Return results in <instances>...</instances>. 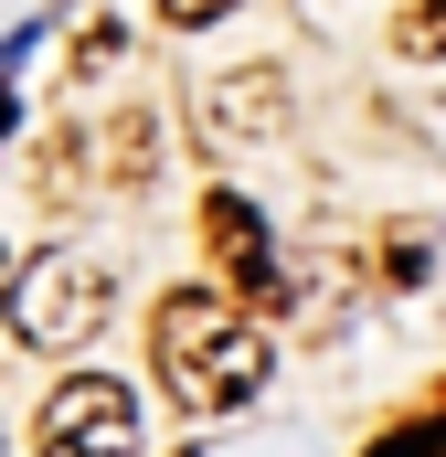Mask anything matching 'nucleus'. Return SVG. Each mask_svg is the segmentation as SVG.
I'll return each instance as SVG.
<instances>
[{"label":"nucleus","instance_id":"nucleus-8","mask_svg":"<svg viewBox=\"0 0 446 457\" xmlns=\"http://www.w3.org/2000/svg\"><path fill=\"white\" fill-rule=\"evenodd\" d=\"M383 277L415 287V277H425V234H393V245H383Z\"/></svg>","mask_w":446,"mask_h":457},{"label":"nucleus","instance_id":"nucleus-5","mask_svg":"<svg viewBox=\"0 0 446 457\" xmlns=\"http://www.w3.org/2000/svg\"><path fill=\"white\" fill-rule=\"evenodd\" d=\"M277 128H287V75L277 64H244V75L202 86V138L213 149H266Z\"/></svg>","mask_w":446,"mask_h":457},{"label":"nucleus","instance_id":"nucleus-2","mask_svg":"<svg viewBox=\"0 0 446 457\" xmlns=\"http://www.w3.org/2000/svg\"><path fill=\"white\" fill-rule=\"evenodd\" d=\"M107 309H117V287H107V266L96 255H32L21 277H11V341L21 351H43V361H64V351H86L96 330H107Z\"/></svg>","mask_w":446,"mask_h":457},{"label":"nucleus","instance_id":"nucleus-9","mask_svg":"<svg viewBox=\"0 0 446 457\" xmlns=\"http://www.w3.org/2000/svg\"><path fill=\"white\" fill-rule=\"evenodd\" d=\"M117 43H128V32H117V21H96V32L75 43V75H107V64H117Z\"/></svg>","mask_w":446,"mask_h":457},{"label":"nucleus","instance_id":"nucleus-11","mask_svg":"<svg viewBox=\"0 0 446 457\" xmlns=\"http://www.w3.org/2000/svg\"><path fill=\"white\" fill-rule=\"evenodd\" d=\"M0 309H11V277H0Z\"/></svg>","mask_w":446,"mask_h":457},{"label":"nucleus","instance_id":"nucleus-10","mask_svg":"<svg viewBox=\"0 0 446 457\" xmlns=\"http://www.w3.org/2000/svg\"><path fill=\"white\" fill-rule=\"evenodd\" d=\"M223 11H234V0H160V21H170V32H202V21H223Z\"/></svg>","mask_w":446,"mask_h":457},{"label":"nucleus","instance_id":"nucleus-1","mask_svg":"<svg viewBox=\"0 0 446 457\" xmlns=\"http://www.w3.org/2000/svg\"><path fill=\"white\" fill-rule=\"evenodd\" d=\"M149 361H160V394L181 415H244L266 394V372H277L255 309L223 298V287H170L149 309Z\"/></svg>","mask_w":446,"mask_h":457},{"label":"nucleus","instance_id":"nucleus-3","mask_svg":"<svg viewBox=\"0 0 446 457\" xmlns=\"http://www.w3.org/2000/svg\"><path fill=\"white\" fill-rule=\"evenodd\" d=\"M32 457H138V394L107 383V372H64L43 394Z\"/></svg>","mask_w":446,"mask_h":457},{"label":"nucleus","instance_id":"nucleus-7","mask_svg":"<svg viewBox=\"0 0 446 457\" xmlns=\"http://www.w3.org/2000/svg\"><path fill=\"white\" fill-rule=\"evenodd\" d=\"M393 54H415V64H436V54H446V0H415V11L393 21Z\"/></svg>","mask_w":446,"mask_h":457},{"label":"nucleus","instance_id":"nucleus-4","mask_svg":"<svg viewBox=\"0 0 446 457\" xmlns=\"http://www.w3.org/2000/svg\"><path fill=\"white\" fill-rule=\"evenodd\" d=\"M202 245H213V266H223V298L298 309V287H287V266H277V245H266V224H255L244 192H202Z\"/></svg>","mask_w":446,"mask_h":457},{"label":"nucleus","instance_id":"nucleus-6","mask_svg":"<svg viewBox=\"0 0 446 457\" xmlns=\"http://www.w3.org/2000/svg\"><path fill=\"white\" fill-rule=\"evenodd\" d=\"M361 457H446V383H436V404L425 415H404V426H383Z\"/></svg>","mask_w":446,"mask_h":457}]
</instances>
